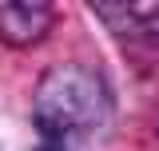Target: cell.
<instances>
[{"label": "cell", "mask_w": 159, "mask_h": 151, "mask_svg": "<svg viewBox=\"0 0 159 151\" xmlns=\"http://www.w3.org/2000/svg\"><path fill=\"white\" fill-rule=\"evenodd\" d=\"M116 95L107 76L92 64H52L32 92L36 151H84L111 123Z\"/></svg>", "instance_id": "6da1fadb"}, {"label": "cell", "mask_w": 159, "mask_h": 151, "mask_svg": "<svg viewBox=\"0 0 159 151\" xmlns=\"http://www.w3.org/2000/svg\"><path fill=\"white\" fill-rule=\"evenodd\" d=\"M56 8L44 0H0V40L8 48H32L52 32Z\"/></svg>", "instance_id": "7a4b0ae2"}, {"label": "cell", "mask_w": 159, "mask_h": 151, "mask_svg": "<svg viewBox=\"0 0 159 151\" xmlns=\"http://www.w3.org/2000/svg\"><path fill=\"white\" fill-rule=\"evenodd\" d=\"M92 12L123 44H143V48L159 52V4H107V0H99V4H92Z\"/></svg>", "instance_id": "3957f363"}]
</instances>
